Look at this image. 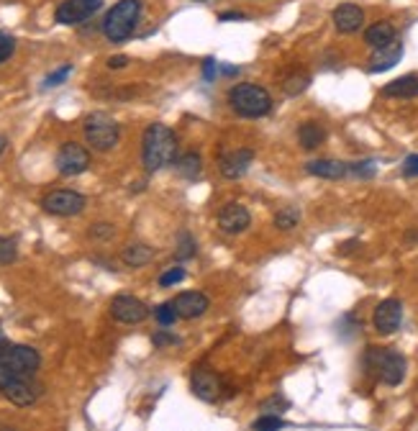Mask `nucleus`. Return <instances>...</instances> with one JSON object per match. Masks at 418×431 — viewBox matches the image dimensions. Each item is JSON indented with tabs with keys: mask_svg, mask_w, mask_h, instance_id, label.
Masks as SVG:
<instances>
[{
	"mask_svg": "<svg viewBox=\"0 0 418 431\" xmlns=\"http://www.w3.org/2000/svg\"><path fill=\"white\" fill-rule=\"evenodd\" d=\"M142 160L147 172H157L177 160V139H174L172 129H167L164 123H152L144 131Z\"/></svg>",
	"mask_w": 418,
	"mask_h": 431,
	"instance_id": "nucleus-1",
	"label": "nucleus"
},
{
	"mask_svg": "<svg viewBox=\"0 0 418 431\" xmlns=\"http://www.w3.org/2000/svg\"><path fill=\"white\" fill-rule=\"evenodd\" d=\"M229 105L234 113L244 118H262L272 110V98L270 93L259 88L254 83H241L229 90Z\"/></svg>",
	"mask_w": 418,
	"mask_h": 431,
	"instance_id": "nucleus-2",
	"label": "nucleus"
},
{
	"mask_svg": "<svg viewBox=\"0 0 418 431\" xmlns=\"http://www.w3.org/2000/svg\"><path fill=\"white\" fill-rule=\"evenodd\" d=\"M367 370L375 375L377 380H382L385 385H400L405 378V357L395 349L387 347H372L367 349L365 354Z\"/></svg>",
	"mask_w": 418,
	"mask_h": 431,
	"instance_id": "nucleus-3",
	"label": "nucleus"
},
{
	"mask_svg": "<svg viewBox=\"0 0 418 431\" xmlns=\"http://www.w3.org/2000/svg\"><path fill=\"white\" fill-rule=\"evenodd\" d=\"M142 19V0H118L105 14L103 33L110 41H126Z\"/></svg>",
	"mask_w": 418,
	"mask_h": 431,
	"instance_id": "nucleus-4",
	"label": "nucleus"
},
{
	"mask_svg": "<svg viewBox=\"0 0 418 431\" xmlns=\"http://www.w3.org/2000/svg\"><path fill=\"white\" fill-rule=\"evenodd\" d=\"M83 131H85V142L90 144L93 149H98V152H108V149L116 147L118 139H121V126H118L108 113H100V110L85 118Z\"/></svg>",
	"mask_w": 418,
	"mask_h": 431,
	"instance_id": "nucleus-5",
	"label": "nucleus"
},
{
	"mask_svg": "<svg viewBox=\"0 0 418 431\" xmlns=\"http://www.w3.org/2000/svg\"><path fill=\"white\" fill-rule=\"evenodd\" d=\"M0 365L11 375H33L41 365V354L26 344H11V349L0 357Z\"/></svg>",
	"mask_w": 418,
	"mask_h": 431,
	"instance_id": "nucleus-6",
	"label": "nucleus"
},
{
	"mask_svg": "<svg viewBox=\"0 0 418 431\" xmlns=\"http://www.w3.org/2000/svg\"><path fill=\"white\" fill-rule=\"evenodd\" d=\"M41 393H44L41 383L39 380H31L28 375H14V378L6 383V388H3V395L14 405H19V408L33 405L41 398Z\"/></svg>",
	"mask_w": 418,
	"mask_h": 431,
	"instance_id": "nucleus-7",
	"label": "nucleus"
},
{
	"mask_svg": "<svg viewBox=\"0 0 418 431\" xmlns=\"http://www.w3.org/2000/svg\"><path fill=\"white\" fill-rule=\"evenodd\" d=\"M41 208L52 216H78L85 208V195L78 190H52L41 198Z\"/></svg>",
	"mask_w": 418,
	"mask_h": 431,
	"instance_id": "nucleus-8",
	"label": "nucleus"
},
{
	"mask_svg": "<svg viewBox=\"0 0 418 431\" xmlns=\"http://www.w3.org/2000/svg\"><path fill=\"white\" fill-rule=\"evenodd\" d=\"M190 388L200 400L206 403H219L224 398V380L219 378V373H213L211 367H198L193 370L190 378Z\"/></svg>",
	"mask_w": 418,
	"mask_h": 431,
	"instance_id": "nucleus-9",
	"label": "nucleus"
},
{
	"mask_svg": "<svg viewBox=\"0 0 418 431\" xmlns=\"http://www.w3.org/2000/svg\"><path fill=\"white\" fill-rule=\"evenodd\" d=\"M90 167V155H88V149L80 147V144L75 142H67L59 147L57 152V170L62 175H80L85 172V170Z\"/></svg>",
	"mask_w": 418,
	"mask_h": 431,
	"instance_id": "nucleus-10",
	"label": "nucleus"
},
{
	"mask_svg": "<svg viewBox=\"0 0 418 431\" xmlns=\"http://www.w3.org/2000/svg\"><path fill=\"white\" fill-rule=\"evenodd\" d=\"M103 0H65L62 6L57 8L54 19L65 26H75V24H83L90 16H95V11H100Z\"/></svg>",
	"mask_w": 418,
	"mask_h": 431,
	"instance_id": "nucleus-11",
	"label": "nucleus"
},
{
	"mask_svg": "<svg viewBox=\"0 0 418 431\" xmlns=\"http://www.w3.org/2000/svg\"><path fill=\"white\" fill-rule=\"evenodd\" d=\"M400 321H403V306H400L398 298H387V301H382L372 313L375 328L385 336L395 334L400 328Z\"/></svg>",
	"mask_w": 418,
	"mask_h": 431,
	"instance_id": "nucleus-12",
	"label": "nucleus"
},
{
	"mask_svg": "<svg viewBox=\"0 0 418 431\" xmlns=\"http://www.w3.org/2000/svg\"><path fill=\"white\" fill-rule=\"evenodd\" d=\"M110 313L121 323H142L147 321L149 308H147V303H142L134 296H116L113 303H110Z\"/></svg>",
	"mask_w": 418,
	"mask_h": 431,
	"instance_id": "nucleus-13",
	"label": "nucleus"
},
{
	"mask_svg": "<svg viewBox=\"0 0 418 431\" xmlns=\"http://www.w3.org/2000/svg\"><path fill=\"white\" fill-rule=\"evenodd\" d=\"M216 221H219L221 232L239 234V232H244L246 226H249L251 216H249V211L241 206V203H226V206L219 211V216H216Z\"/></svg>",
	"mask_w": 418,
	"mask_h": 431,
	"instance_id": "nucleus-14",
	"label": "nucleus"
},
{
	"mask_svg": "<svg viewBox=\"0 0 418 431\" xmlns=\"http://www.w3.org/2000/svg\"><path fill=\"white\" fill-rule=\"evenodd\" d=\"M172 306L180 318H198L208 311V298L198 290H187V293H180L174 298Z\"/></svg>",
	"mask_w": 418,
	"mask_h": 431,
	"instance_id": "nucleus-15",
	"label": "nucleus"
},
{
	"mask_svg": "<svg viewBox=\"0 0 418 431\" xmlns=\"http://www.w3.org/2000/svg\"><path fill=\"white\" fill-rule=\"evenodd\" d=\"M251 160H254V152L251 149H236V152H229V155L221 157V172H224L226 180H236L249 170Z\"/></svg>",
	"mask_w": 418,
	"mask_h": 431,
	"instance_id": "nucleus-16",
	"label": "nucleus"
},
{
	"mask_svg": "<svg viewBox=\"0 0 418 431\" xmlns=\"http://www.w3.org/2000/svg\"><path fill=\"white\" fill-rule=\"evenodd\" d=\"M362 24H365V11L354 3H341L334 11V26L341 33H354L360 31Z\"/></svg>",
	"mask_w": 418,
	"mask_h": 431,
	"instance_id": "nucleus-17",
	"label": "nucleus"
},
{
	"mask_svg": "<svg viewBox=\"0 0 418 431\" xmlns=\"http://www.w3.org/2000/svg\"><path fill=\"white\" fill-rule=\"evenodd\" d=\"M305 172L321 180H341L349 175V165L339 160H313L305 165Z\"/></svg>",
	"mask_w": 418,
	"mask_h": 431,
	"instance_id": "nucleus-18",
	"label": "nucleus"
},
{
	"mask_svg": "<svg viewBox=\"0 0 418 431\" xmlns=\"http://www.w3.org/2000/svg\"><path fill=\"white\" fill-rule=\"evenodd\" d=\"M365 41L375 49H385V46L398 41V28L392 26L390 21H377L365 31Z\"/></svg>",
	"mask_w": 418,
	"mask_h": 431,
	"instance_id": "nucleus-19",
	"label": "nucleus"
},
{
	"mask_svg": "<svg viewBox=\"0 0 418 431\" xmlns=\"http://www.w3.org/2000/svg\"><path fill=\"white\" fill-rule=\"evenodd\" d=\"M400 57H403V44H390L385 46V49H377V52L372 54V59H370V67L367 70L372 72V75H377V72H387L390 67H395L400 62Z\"/></svg>",
	"mask_w": 418,
	"mask_h": 431,
	"instance_id": "nucleus-20",
	"label": "nucleus"
},
{
	"mask_svg": "<svg viewBox=\"0 0 418 431\" xmlns=\"http://www.w3.org/2000/svg\"><path fill=\"white\" fill-rule=\"evenodd\" d=\"M382 95L387 98H418V75H403L382 88Z\"/></svg>",
	"mask_w": 418,
	"mask_h": 431,
	"instance_id": "nucleus-21",
	"label": "nucleus"
},
{
	"mask_svg": "<svg viewBox=\"0 0 418 431\" xmlns=\"http://www.w3.org/2000/svg\"><path fill=\"white\" fill-rule=\"evenodd\" d=\"M121 259L129 264V267H147V264L155 259V249H152L149 244L136 242V244H129L121 251Z\"/></svg>",
	"mask_w": 418,
	"mask_h": 431,
	"instance_id": "nucleus-22",
	"label": "nucleus"
},
{
	"mask_svg": "<svg viewBox=\"0 0 418 431\" xmlns=\"http://www.w3.org/2000/svg\"><path fill=\"white\" fill-rule=\"evenodd\" d=\"M298 142H301L303 149H308V152L310 149H318L326 142V131H323V126H318V123L308 121L298 129Z\"/></svg>",
	"mask_w": 418,
	"mask_h": 431,
	"instance_id": "nucleus-23",
	"label": "nucleus"
},
{
	"mask_svg": "<svg viewBox=\"0 0 418 431\" xmlns=\"http://www.w3.org/2000/svg\"><path fill=\"white\" fill-rule=\"evenodd\" d=\"M174 167H177V172H180L182 177L195 180L200 175V155L198 152H185V155H180L174 160Z\"/></svg>",
	"mask_w": 418,
	"mask_h": 431,
	"instance_id": "nucleus-24",
	"label": "nucleus"
},
{
	"mask_svg": "<svg viewBox=\"0 0 418 431\" xmlns=\"http://www.w3.org/2000/svg\"><path fill=\"white\" fill-rule=\"evenodd\" d=\"M301 224V211L298 208H283V211L275 213V226L277 229H296V226Z\"/></svg>",
	"mask_w": 418,
	"mask_h": 431,
	"instance_id": "nucleus-25",
	"label": "nucleus"
},
{
	"mask_svg": "<svg viewBox=\"0 0 418 431\" xmlns=\"http://www.w3.org/2000/svg\"><path fill=\"white\" fill-rule=\"evenodd\" d=\"M285 421L280 416H275V413H264V416H259L254 424H251V429L254 431H280L285 429Z\"/></svg>",
	"mask_w": 418,
	"mask_h": 431,
	"instance_id": "nucleus-26",
	"label": "nucleus"
},
{
	"mask_svg": "<svg viewBox=\"0 0 418 431\" xmlns=\"http://www.w3.org/2000/svg\"><path fill=\"white\" fill-rule=\"evenodd\" d=\"M19 257V244L11 237H0V264H11Z\"/></svg>",
	"mask_w": 418,
	"mask_h": 431,
	"instance_id": "nucleus-27",
	"label": "nucleus"
},
{
	"mask_svg": "<svg viewBox=\"0 0 418 431\" xmlns=\"http://www.w3.org/2000/svg\"><path fill=\"white\" fill-rule=\"evenodd\" d=\"M155 318H157V323H162V326H172L180 316H177V311H174L172 303H162V306H157Z\"/></svg>",
	"mask_w": 418,
	"mask_h": 431,
	"instance_id": "nucleus-28",
	"label": "nucleus"
},
{
	"mask_svg": "<svg viewBox=\"0 0 418 431\" xmlns=\"http://www.w3.org/2000/svg\"><path fill=\"white\" fill-rule=\"evenodd\" d=\"M182 280H185V267H172V270L162 272L160 285H162V288H172V285L182 283Z\"/></svg>",
	"mask_w": 418,
	"mask_h": 431,
	"instance_id": "nucleus-29",
	"label": "nucleus"
},
{
	"mask_svg": "<svg viewBox=\"0 0 418 431\" xmlns=\"http://www.w3.org/2000/svg\"><path fill=\"white\" fill-rule=\"evenodd\" d=\"M16 52V39L11 36V33H3L0 31V62H6V59H11Z\"/></svg>",
	"mask_w": 418,
	"mask_h": 431,
	"instance_id": "nucleus-30",
	"label": "nucleus"
},
{
	"mask_svg": "<svg viewBox=\"0 0 418 431\" xmlns=\"http://www.w3.org/2000/svg\"><path fill=\"white\" fill-rule=\"evenodd\" d=\"M195 254V244L190 234H180V246H177V259H190Z\"/></svg>",
	"mask_w": 418,
	"mask_h": 431,
	"instance_id": "nucleus-31",
	"label": "nucleus"
},
{
	"mask_svg": "<svg viewBox=\"0 0 418 431\" xmlns=\"http://www.w3.org/2000/svg\"><path fill=\"white\" fill-rule=\"evenodd\" d=\"M305 88H308V78H305V75H293V78L285 83L288 95H298V93H303Z\"/></svg>",
	"mask_w": 418,
	"mask_h": 431,
	"instance_id": "nucleus-32",
	"label": "nucleus"
},
{
	"mask_svg": "<svg viewBox=\"0 0 418 431\" xmlns=\"http://www.w3.org/2000/svg\"><path fill=\"white\" fill-rule=\"evenodd\" d=\"M288 408H290V403L285 398H280V395H275V398H270L267 403L262 405L264 413H275V416H280V413L288 411Z\"/></svg>",
	"mask_w": 418,
	"mask_h": 431,
	"instance_id": "nucleus-33",
	"label": "nucleus"
},
{
	"mask_svg": "<svg viewBox=\"0 0 418 431\" xmlns=\"http://www.w3.org/2000/svg\"><path fill=\"white\" fill-rule=\"evenodd\" d=\"M349 172L357 175V177H372L375 165L372 162H357V165H349Z\"/></svg>",
	"mask_w": 418,
	"mask_h": 431,
	"instance_id": "nucleus-34",
	"label": "nucleus"
},
{
	"mask_svg": "<svg viewBox=\"0 0 418 431\" xmlns=\"http://www.w3.org/2000/svg\"><path fill=\"white\" fill-rule=\"evenodd\" d=\"M70 72H72V67L70 65H65V67H59L54 75H49V78L44 80V85L46 88H52V85H59V83H65L67 78H70Z\"/></svg>",
	"mask_w": 418,
	"mask_h": 431,
	"instance_id": "nucleus-35",
	"label": "nucleus"
},
{
	"mask_svg": "<svg viewBox=\"0 0 418 431\" xmlns=\"http://www.w3.org/2000/svg\"><path fill=\"white\" fill-rule=\"evenodd\" d=\"M403 177H418V155H408L403 162Z\"/></svg>",
	"mask_w": 418,
	"mask_h": 431,
	"instance_id": "nucleus-36",
	"label": "nucleus"
},
{
	"mask_svg": "<svg viewBox=\"0 0 418 431\" xmlns=\"http://www.w3.org/2000/svg\"><path fill=\"white\" fill-rule=\"evenodd\" d=\"M216 72H219V65H216V59L208 57L206 62H203V80H206V83H213V80H216Z\"/></svg>",
	"mask_w": 418,
	"mask_h": 431,
	"instance_id": "nucleus-37",
	"label": "nucleus"
},
{
	"mask_svg": "<svg viewBox=\"0 0 418 431\" xmlns=\"http://www.w3.org/2000/svg\"><path fill=\"white\" fill-rule=\"evenodd\" d=\"M152 341H155V347H167V344H177V336H172V334H155V336H152Z\"/></svg>",
	"mask_w": 418,
	"mask_h": 431,
	"instance_id": "nucleus-38",
	"label": "nucleus"
},
{
	"mask_svg": "<svg viewBox=\"0 0 418 431\" xmlns=\"http://www.w3.org/2000/svg\"><path fill=\"white\" fill-rule=\"evenodd\" d=\"M90 234H93V237H98V239H108L110 234H113V226H93Z\"/></svg>",
	"mask_w": 418,
	"mask_h": 431,
	"instance_id": "nucleus-39",
	"label": "nucleus"
},
{
	"mask_svg": "<svg viewBox=\"0 0 418 431\" xmlns=\"http://www.w3.org/2000/svg\"><path fill=\"white\" fill-rule=\"evenodd\" d=\"M126 65H129V59H126V57H110L108 59L110 70H121V67H126Z\"/></svg>",
	"mask_w": 418,
	"mask_h": 431,
	"instance_id": "nucleus-40",
	"label": "nucleus"
},
{
	"mask_svg": "<svg viewBox=\"0 0 418 431\" xmlns=\"http://www.w3.org/2000/svg\"><path fill=\"white\" fill-rule=\"evenodd\" d=\"M219 19H221V21H244L246 16H244V14H239V11H229V14H221Z\"/></svg>",
	"mask_w": 418,
	"mask_h": 431,
	"instance_id": "nucleus-41",
	"label": "nucleus"
},
{
	"mask_svg": "<svg viewBox=\"0 0 418 431\" xmlns=\"http://www.w3.org/2000/svg\"><path fill=\"white\" fill-rule=\"evenodd\" d=\"M11 378H14V375H11V373H8V370H6V367L0 365V390L6 388V383H8V380H11Z\"/></svg>",
	"mask_w": 418,
	"mask_h": 431,
	"instance_id": "nucleus-42",
	"label": "nucleus"
},
{
	"mask_svg": "<svg viewBox=\"0 0 418 431\" xmlns=\"http://www.w3.org/2000/svg\"><path fill=\"white\" fill-rule=\"evenodd\" d=\"M8 349H11V341H8V339H6V334L0 331V357H3V354H6Z\"/></svg>",
	"mask_w": 418,
	"mask_h": 431,
	"instance_id": "nucleus-43",
	"label": "nucleus"
},
{
	"mask_svg": "<svg viewBox=\"0 0 418 431\" xmlns=\"http://www.w3.org/2000/svg\"><path fill=\"white\" fill-rule=\"evenodd\" d=\"M8 147V142H6V136H0V155H3V149Z\"/></svg>",
	"mask_w": 418,
	"mask_h": 431,
	"instance_id": "nucleus-44",
	"label": "nucleus"
},
{
	"mask_svg": "<svg viewBox=\"0 0 418 431\" xmlns=\"http://www.w3.org/2000/svg\"><path fill=\"white\" fill-rule=\"evenodd\" d=\"M0 431H19V429H11V426H0Z\"/></svg>",
	"mask_w": 418,
	"mask_h": 431,
	"instance_id": "nucleus-45",
	"label": "nucleus"
},
{
	"mask_svg": "<svg viewBox=\"0 0 418 431\" xmlns=\"http://www.w3.org/2000/svg\"><path fill=\"white\" fill-rule=\"evenodd\" d=\"M198 3H206V0H198Z\"/></svg>",
	"mask_w": 418,
	"mask_h": 431,
	"instance_id": "nucleus-46",
	"label": "nucleus"
}]
</instances>
